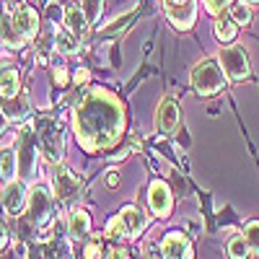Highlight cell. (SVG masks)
Returning a JSON list of instances; mask_svg holds the SVG:
<instances>
[{
  "mask_svg": "<svg viewBox=\"0 0 259 259\" xmlns=\"http://www.w3.org/2000/svg\"><path fill=\"white\" fill-rule=\"evenodd\" d=\"M226 251H228V259H249V244L244 241V236H233Z\"/></svg>",
  "mask_w": 259,
  "mask_h": 259,
  "instance_id": "cell-22",
  "label": "cell"
},
{
  "mask_svg": "<svg viewBox=\"0 0 259 259\" xmlns=\"http://www.w3.org/2000/svg\"><path fill=\"white\" fill-rule=\"evenodd\" d=\"M6 127H8V114L0 109V135H3V130H6Z\"/></svg>",
  "mask_w": 259,
  "mask_h": 259,
  "instance_id": "cell-33",
  "label": "cell"
},
{
  "mask_svg": "<svg viewBox=\"0 0 259 259\" xmlns=\"http://www.w3.org/2000/svg\"><path fill=\"white\" fill-rule=\"evenodd\" d=\"M52 187H55V197L65 205H70L80 197V179L73 174L68 166L57 163L55 174H52Z\"/></svg>",
  "mask_w": 259,
  "mask_h": 259,
  "instance_id": "cell-5",
  "label": "cell"
},
{
  "mask_svg": "<svg viewBox=\"0 0 259 259\" xmlns=\"http://www.w3.org/2000/svg\"><path fill=\"white\" fill-rule=\"evenodd\" d=\"M202 3H205V11L207 13H212L215 18H218V16H223L226 8H231L233 0H202Z\"/></svg>",
  "mask_w": 259,
  "mask_h": 259,
  "instance_id": "cell-25",
  "label": "cell"
},
{
  "mask_svg": "<svg viewBox=\"0 0 259 259\" xmlns=\"http://www.w3.org/2000/svg\"><path fill=\"white\" fill-rule=\"evenodd\" d=\"M21 94V78L11 60H0V96L16 99Z\"/></svg>",
  "mask_w": 259,
  "mask_h": 259,
  "instance_id": "cell-14",
  "label": "cell"
},
{
  "mask_svg": "<svg viewBox=\"0 0 259 259\" xmlns=\"http://www.w3.org/2000/svg\"><path fill=\"white\" fill-rule=\"evenodd\" d=\"M179 124V104L174 96L161 99L158 109H156V130L161 135H171Z\"/></svg>",
  "mask_w": 259,
  "mask_h": 259,
  "instance_id": "cell-8",
  "label": "cell"
},
{
  "mask_svg": "<svg viewBox=\"0 0 259 259\" xmlns=\"http://www.w3.org/2000/svg\"><path fill=\"white\" fill-rule=\"evenodd\" d=\"M241 3H246V6H254V3H259V0H241Z\"/></svg>",
  "mask_w": 259,
  "mask_h": 259,
  "instance_id": "cell-36",
  "label": "cell"
},
{
  "mask_svg": "<svg viewBox=\"0 0 259 259\" xmlns=\"http://www.w3.org/2000/svg\"><path fill=\"white\" fill-rule=\"evenodd\" d=\"M119 218H122V223H124V231H127L130 239L140 236V233L145 231V226H148L145 212H143V210H138V207H133V205L122 207V210H119Z\"/></svg>",
  "mask_w": 259,
  "mask_h": 259,
  "instance_id": "cell-16",
  "label": "cell"
},
{
  "mask_svg": "<svg viewBox=\"0 0 259 259\" xmlns=\"http://www.w3.org/2000/svg\"><path fill=\"white\" fill-rule=\"evenodd\" d=\"M163 3H187V0H163Z\"/></svg>",
  "mask_w": 259,
  "mask_h": 259,
  "instance_id": "cell-37",
  "label": "cell"
},
{
  "mask_svg": "<svg viewBox=\"0 0 259 259\" xmlns=\"http://www.w3.org/2000/svg\"><path fill=\"white\" fill-rule=\"evenodd\" d=\"M236 31H239V26H236V21L231 16H218L215 18V24H212V34L218 41H233L236 39Z\"/></svg>",
  "mask_w": 259,
  "mask_h": 259,
  "instance_id": "cell-19",
  "label": "cell"
},
{
  "mask_svg": "<svg viewBox=\"0 0 259 259\" xmlns=\"http://www.w3.org/2000/svg\"><path fill=\"white\" fill-rule=\"evenodd\" d=\"M65 26H68V31L75 39H83L85 34H89L91 21H89V16H85V11H83L80 3H70L68 8H65Z\"/></svg>",
  "mask_w": 259,
  "mask_h": 259,
  "instance_id": "cell-15",
  "label": "cell"
},
{
  "mask_svg": "<svg viewBox=\"0 0 259 259\" xmlns=\"http://www.w3.org/2000/svg\"><path fill=\"white\" fill-rule=\"evenodd\" d=\"M161 256L163 259H192V244L184 233L171 231L161 241Z\"/></svg>",
  "mask_w": 259,
  "mask_h": 259,
  "instance_id": "cell-12",
  "label": "cell"
},
{
  "mask_svg": "<svg viewBox=\"0 0 259 259\" xmlns=\"http://www.w3.org/2000/svg\"><path fill=\"white\" fill-rule=\"evenodd\" d=\"M106 236H112V239H119V236H127V231H124V223H122V218L117 215V218H112L109 223H106Z\"/></svg>",
  "mask_w": 259,
  "mask_h": 259,
  "instance_id": "cell-28",
  "label": "cell"
},
{
  "mask_svg": "<svg viewBox=\"0 0 259 259\" xmlns=\"http://www.w3.org/2000/svg\"><path fill=\"white\" fill-rule=\"evenodd\" d=\"M16 168H18V153L11 145L0 148V182L11 184L16 179Z\"/></svg>",
  "mask_w": 259,
  "mask_h": 259,
  "instance_id": "cell-17",
  "label": "cell"
},
{
  "mask_svg": "<svg viewBox=\"0 0 259 259\" xmlns=\"http://www.w3.org/2000/svg\"><path fill=\"white\" fill-rule=\"evenodd\" d=\"M80 6H83V11H85V16H89L91 24H96L99 16H101V0H83Z\"/></svg>",
  "mask_w": 259,
  "mask_h": 259,
  "instance_id": "cell-26",
  "label": "cell"
},
{
  "mask_svg": "<svg viewBox=\"0 0 259 259\" xmlns=\"http://www.w3.org/2000/svg\"><path fill=\"white\" fill-rule=\"evenodd\" d=\"M148 205L150 210H153V215H158V218H166V215L171 212V205H174V200H171V189L166 182H153L150 184V192H148Z\"/></svg>",
  "mask_w": 259,
  "mask_h": 259,
  "instance_id": "cell-13",
  "label": "cell"
},
{
  "mask_svg": "<svg viewBox=\"0 0 259 259\" xmlns=\"http://www.w3.org/2000/svg\"><path fill=\"white\" fill-rule=\"evenodd\" d=\"M91 231V218H89V212L75 207L70 210V218H68V233L73 236V239H85Z\"/></svg>",
  "mask_w": 259,
  "mask_h": 259,
  "instance_id": "cell-18",
  "label": "cell"
},
{
  "mask_svg": "<svg viewBox=\"0 0 259 259\" xmlns=\"http://www.w3.org/2000/svg\"><path fill=\"white\" fill-rule=\"evenodd\" d=\"M166 18L177 29L187 31L197 21V6H194V0H187V3H166Z\"/></svg>",
  "mask_w": 259,
  "mask_h": 259,
  "instance_id": "cell-11",
  "label": "cell"
},
{
  "mask_svg": "<svg viewBox=\"0 0 259 259\" xmlns=\"http://www.w3.org/2000/svg\"><path fill=\"white\" fill-rule=\"evenodd\" d=\"M0 41H3L6 47H21L24 45V41L18 39L13 24H11V16H6V13H0Z\"/></svg>",
  "mask_w": 259,
  "mask_h": 259,
  "instance_id": "cell-20",
  "label": "cell"
},
{
  "mask_svg": "<svg viewBox=\"0 0 259 259\" xmlns=\"http://www.w3.org/2000/svg\"><path fill=\"white\" fill-rule=\"evenodd\" d=\"M26 202H29L26 187H24V182H18V179H13L11 184H6L3 192H0V205H3V210L8 215H18L21 207H24Z\"/></svg>",
  "mask_w": 259,
  "mask_h": 259,
  "instance_id": "cell-10",
  "label": "cell"
},
{
  "mask_svg": "<svg viewBox=\"0 0 259 259\" xmlns=\"http://www.w3.org/2000/svg\"><path fill=\"white\" fill-rule=\"evenodd\" d=\"M117 182H119V177H117V174H109V177H106V184H109V187H114Z\"/></svg>",
  "mask_w": 259,
  "mask_h": 259,
  "instance_id": "cell-35",
  "label": "cell"
},
{
  "mask_svg": "<svg viewBox=\"0 0 259 259\" xmlns=\"http://www.w3.org/2000/svg\"><path fill=\"white\" fill-rule=\"evenodd\" d=\"M6 244H8V231H6L3 223H0V249H6Z\"/></svg>",
  "mask_w": 259,
  "mask_h": 259,
  "instance_id": "cell-32",
  "label": "cell"
},
{
  "mask_svg": "<svg viewBox=\"0 0 259 259\" xmlns=\"http://www.w3.org/2000/svg\"><path fill=\"white\" fill-rule=\"evenodd\" d=\"M89 78H91V75H89V70H83V68H80V70L75 73V78H73V80H75V85H83Z\"/></svg>",
  "mask_w": 259,
  "mask_h": 259,
  "instance_id": "cell-31",
  "label": "cell"
},
{
  "mask_svg": "<svg viewBox=\"0 0 259 259\" xmlns=\"http://www.w3.org/2000/svg\"><path fill=\"white\" fill-rule=\"evenodd\" d=\"M55 80H57V85H65V83H68V73H65L62 65H60V68H55Z\"/></svg>",
  "mask_w": 259,
  "mask_h": 259,
  "instance_id": "cell-30",
  "label": "cell"
},
{
  "mask_svg": "<svg viewBox=\"0 0 259 259\" xmlns=\"http://www.w3.org/2000/svg\"><path fill=\"white\" fill-rule=\"evenodd\" d=\"M52 205H55V197L45 189V187H34L29 192V202H26V210H29V221L39 228L52 221Z\"/></svg>",
  "mask_w": 259,
  "mask_h": 259,
  "instance_id": "cell-6",
  "label": "cell"
},
{
  "mask_svg": "<svg viewBox=\"0 0 259 259\" xmlns=\"http://www.w3.org/2000/svg\"><path fill=\"white\" fill-rule=\"evenodd\" d=\"M133 16H135V13H127V16H122L119 21H112V24H109V29H104V31H101V36H104V39L114 36V34H117V31H119L124 24H130V21H133Z\"/></svg>",
  "mask_w": 259,
  "mask_h": 259,
  "instance_id": "cell-27",
  "label": "cell"
},
{
  "mask_svg": "<svg viewBox=\"0 0 259 259\" xmlns=\"http://www.w3.org/2000/svg\"><path fill=\"white\" fill-rule=\"evenodd\" d=\"M55 47H57L60 55H73V52L78 50V39H75L68 29H60V31L55 34Z\"/></svg>",
  "mask_w": 259,
  "mask_h": 259,
  "instance_id": "cell-21",
  "label": "cell"
},
{
  "mask_svg": "<svg viewBox=\"0 0 259 259\" xmlns=\"http://www.w3.org/2000/svg\"><path fill=\"white\" fill-rule=\"evenodd\" d=\"M11 24H13L18 39L26 45V41H31V39L36 36V31H39V16H36L34 8L21 6V8L11 11Z\"/></svg>",
  "mask_w": 259,
  "mask_h": 259,
  "instance_id": "cell-7",
  "label": "cell"
},
{
  "mask_svg": "<svg viewBox=\"0 0 259 259\" xmlns=\"http://www.w3.org/2000/svg\"><path fill=\"white\" fill-rule=\"evenodd\" d=\"M21 6H26V0H8V11H16Z\"/></svg>",
  "mask_w": 259,
  "mask_h": 259,
  "instance_id": "cell-34",
  "label": "cell"
},
{
  "mask_svg": "<svg viewBox=\"0 0 259 259\" xmlns=\"http://www.w3.org/2000/svg\"><path fill=\"white\" fill-rule=\"evenodd\" d=\"M36 130L34 127H24L18 133V168H21V177L24 179H29V177H34L36 171H34V163H36Z\"/></svg>",
  "mask_w": 259,
  "mask_h": 259,
  "instance_id": "cell-4",
  "label": "cell"
},
{
  "mask_svg": "<svg viewBox=\"0 0 259 259\" xmlns=\"http://www.w3.org/2000/svg\"><path fill=\"white\" fill-rule=\"evenodd\" d=\"M244 241L249 244V251H251V254H259V221L246 223V228H244Z\"/></svg>",
  "mask_w": 259,
  "mask_h": 259,
  "instance_id": "cell-23",
  "label": "cell"
},
{
  "mask_svg": "<svg viewBox=\"0 0 259 259\" xmlns=\"http://www.w3.org/2000/svg\"><path fill=\"white\" fill-rule=\"evenodd\" d=\"M231 18L236 21V26H249L251 24V8L246 3L231 6Z\"/></svg>",
  "mask_w": 259,
  "mask_h": 259,
  "instance_id": "cell-24",
  "label": "cell"
},
{
  "mask_svg": "<svg viewBox=\"0 0 259 259\" xmlns=\"http://www.w3.org/2000/svg\"><path fill=\"white\" fill-rule=\"evenodd\" d=\"M218 62L226 73L228 80H244L249 78L251 68H249V55L244 52V47L239 45H231V47H221L218 52Z\"/></svg>",
  "mask_w": 259,
  "mask_h": 259,
  "instance_id": "cell-3",
  "label": "cell"
},
{
  "mask_svg": "<svg viewBox=\"0 0 259 259\" xmlns=\"http://www.w3.org/2000/svg\"><path fill=\"white\" fill-rule=\"evenodd\" d=\"M39 138H41V148L47 153L50 163H60L62 161V133L55 122H45L39 130Z\"/></svg>",
  "mask_w": 259,
  "mask_h": 259,
  "instance_id": "cell-9",
  "label": "cell"
},
{
  "mask_svg": "<svg viewBox=\"0 0 259 259\" xmlns=\"http://www.w3.org/2000/svg\"><path fill=\"white\" fill-rule=\"evenodd\" d=\"M85 259H104V249L99 241H89V246H85Z\"/></svg>",
  "mask_w": 259,
  "mask_h": 259,
  "instance_id": "cell-29",
  "label": "cell"
},
{
  "mask_svg": "<svg viewBox=\"0 0 259 259\" xmlns=\"http://www.w3.org/2000/svg\"><path fill=\"white\" fill-rule=\"evenodd\" d=\"M73 130L89 153L112 148L124 130V109L119 99L104 89L89 91L73 109Z\"/></svg>",
  "mask_w": 259,
  "mask_h": 259,
  "instance_id": "cell-1",
  "label": "cell"
},
{
  "mask_svg": "<svg viewBox=\"0 0 259 259\" xmlns=\"http://www.w3.org/2000/svg\"><path fill=\"white\" fill-rule=\"evenodd\" d=\"M189 80H192V89L197 91L200 96H215V94H221L226 89V80L228 78H226V73H223L218 60L205 57V60H200L192 68Z\"/></svg>",
  "mask_w": 259,
  "mask_h": 259,
  "instance_id": "cell-2",
  "label": "cell"
}]
</instances>
